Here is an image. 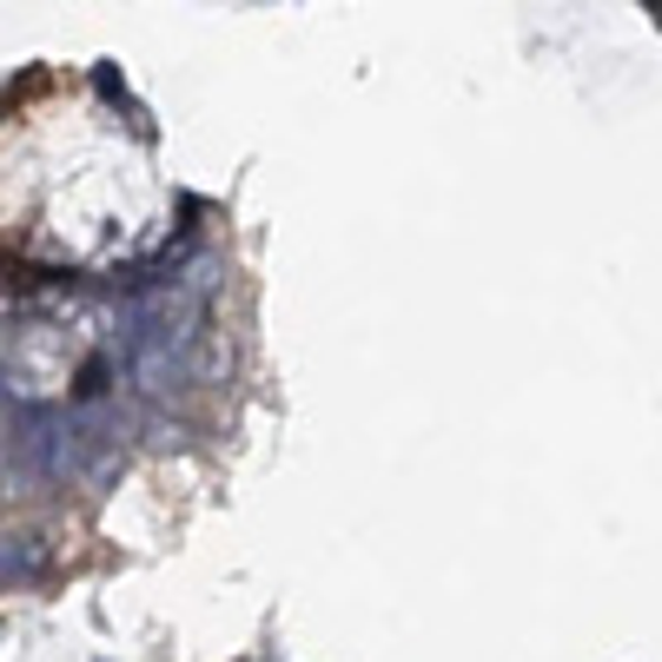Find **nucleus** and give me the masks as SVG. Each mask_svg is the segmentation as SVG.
<instances>
[{
    "mask_svg": "<svg viewBox=\"0 0 662 662\" xmlns=\"http://www.w3.org/2000/svg\"><path fill=\"white\" fill-rule=\"evenodd\" d=\"M113 371H119V365H113L106 351H99V358H86V365H80V378H73V398H80V404H99V398H106V385H113Z\"/></svg>",
    "mask_w": 662,
    "mask_h": 662,
    "instance_id": "obj_2",
    "label": "nucleus"
},
{
    "mask_svg": "<svg viewBox=\"0 0 662 662\" xmlns=\"http://www.w3.org/2000/svg\"><path fill=\"white\" fill-rule=\"evenodd\" d=\"M46 570V544L40 537H13L7 544V584H33Z\"/></svg>",
    "mask_w": 662,
    "mask_h": 662,
    "instance_id": "obj_1",
    "label": "nucleus"
}]
</instances>
